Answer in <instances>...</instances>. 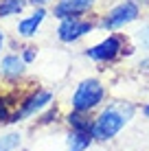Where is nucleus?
<instances>
[{"instance_id": "obj_7", "label": "nucleus", "mask_w": 149, "mask_h": 151, "mask_svg": "<svg viewBox=\"0 0 149 151\" xmlns=\"http://www.w3.org/2000/svg\"><path fill=\"white\" fill-rule=\"evenodd\" d=\"M94 0H61V2L55 7V15L57 18H73V15H79L83 11H88L92 7Z\"/></svg>"}, {"instance_id": "obj_4", "label": "nucleus", "mask_w": 149, "mask_h": 151, "mask_svg": "<svg viewBox=\"0 0 149 151\" xmlns=\"http://www.w3.org/2000/svg\"><path fill=\"white\" fill-rule=\"evenodd\" d=\"M90 29H92L90 22H81L75 15L73 18H64V22H61V27H59V40L61 42H75V40H79L81 35L90 33Z\"/></svg>"}, {"instance_id": "obj_3", "label": "nucleus", "mask_w": 149, "mask_h": 151, "mask_svg": "<svg viewBox=\"0 0 149 151\" xmlns=\"http://www.w3.org/2000/svg\"><path fill=\"white\" fill-rule=\"evenodd\" d=\"M136 18H138V7L127 0V2H121L119 7H114L107 13V18L101 22V27L103 29H119V27L132 22V20H136Z\"/></svg>"}, {"instance_id": "obj_8", "label": "nucleus", "mask_w": 149, "mask_h": 151, "mask_svg": "<svg viewBox=\"0 0 149 151\" xmlns=\"http://www.w3.org/2000/svg\"><path fill=\"white\" fill-rule=\"evenodd\" d=\"M44 9H37L31 18H27V20H22V22L18 24V33L20 35H24V37H31V35L37 31V27L42 24V20H44Z\"/></svg>"}, {"instance_id": "obj_14", "label": "nucleus", "mask_w": 149, "mask_h": 151, "mask_svg": "<svg viewBox=\"0 0 149 151\" xmlns=\"http://www.w3.org/2000/svg\"><path fill=\"white\" fill-rule=\"evenodd\" d=\"M0 121L11 123V114H9V103H7V99H0Z\"/></svg>"}, {"instance_id": "obj_12", "label": "nucleus", "mask_w": 149, "mask_h": 151, "mask_svg": "<svg viewBox=\"0 0 149 151\" xmlns=\"http://www.w3.org/2000/svg\"><path fill=\"white\" fill-rule=\"evenodd\" d=\"M22 9H24V0H2V4H0V18L15 15Z\"/></svg>"}, {"instance_id": "obj_17", "label": "nucleus", "mask_w": 149, "mask_h": 151, "mask_svg": "<svg viewBox=\"0 0 149 151\" xmlns=\"http://www.w3.org/2000/svg\"><path fill=\"white\" fill-rule=\"evenodd\" d=\"M2 42H4V37H2V33H0V48H2Z\"/></svg>"}, {"instance_id": "obj_13", "label": "nucleus", "mask_w": 149, "mask_h": 151, "mask_svg": "<svg viewBox=\"0 0 149 151\" xmlns=\"http://www.w3.org/2000/svg\"><path fill=\"white\" fill-rule=\"evenodd\" d=\"M20 145V134H9V136L0 138V151H13Z\"/></svg>"}, {"instance_id": "obj_1", "label": "nucleus", "mask_w": 149, "mask_h": 151, "mask_svg": "<svg viewBox=\"0 0 149 151\" xmlns=\"http://www.w3.org/2000/svg\"><path fill=\"white\" fill-rule=\"evenodd\" d=\"M132 112L125 114V107H110V110L101 112V116L94 121V127H92V136L96 140H110L112 136L121 132V127L127 123Z\"/></svg>"}, {"instance_id": "obj_18", "label": "nucleus", "mask_w": 149, "mask_h": 151, "mask_svg": "<svg viewBox=\"0 0 149 151\" xmlns=\"http://www.w3.org/2000/svg\"><path fill=\"white\" fill-rule=\"evenodd\" d=\"M145 114H147V116H149V105H147V107H145Z\"/></svg>"}, {"instance_id": "obj_2", "label": "nucleus", "mask_w": 149, "mask_h": 151, "mask_svg": "<svg viewBox=\"0 0 149 151\" xmlns=\"http://www.w3.org/2000/svg\"><path fill=\"white\" fill-rule=\"evenodd\" d=\"M101 99H103V86L96 79H86L79 83L73 96V107L77 112H90L101 103Z\"/></svg>"}, {"instance_id": "obj_5", "label": "nucleus", "mask_w": 149, "mask_h": 151, "mask_svg": "<svg viewBox=\"0 0 149 151\" xmlns=\"http://www.w3.org/2000/svg\"><path fill=\"white\" fill-rule=\"evenodd\" d=\"M50 99H53V94H50V92H35V94H31L27 101L22 103V107H20L15 114H11V123H18L20 118L31 116L33 112L42 110L46 103H50Z\"/></svg>"}, {"instance_id": "obj_16", "label": "nucleus", "mask_w": 149, "mask_h": 151, "mask_svg": "<svg viewBox=\"0 0 149 151\" xmlns=\"http://www.w3.org/2000/svg\"><path fill=\"white\" fill-rule=\"evenodd\" d=\"M33 4H44V2H48V0H31Z\"/></svg>"}, {"instance_id": "obj_10", "label": "nucleus", "mask_w": 149, "mask_h": 151, "mask_svg": "<svg viewBox=\"0 0 149 151\" xmlns=\"http://www.w3.org/2000/svg\"><path fill=\"white\" fill-rule=\"evenodd\" d=\"M22 70H24V61L20 59V57H15V55H9V57H4L2 61H0V72H2L4 77H20L22 75Z\"/></svg>"}, {"instance_id": "obj_15", "label": "nucleus", "mask_w": 149, "mask_h": 151, "mask_svg": "<svg viewBox=\"0 0 149 151\" xmlns=\"http://www.w3.org/2000/svg\"><path fill=\"white\" fill-rule=\"evenodd\" d=\"M33 57H35V50L33 48H27V53H24V61H33Z\"/></svg>"}, {"instance_id": "obj_6", "label": "nucleus", "mask_w": 149, "mask_h": 151, "mask_svg": "<svg viewBox=\"0 0 149 151\" xmlns=\"http://www.w3.org/2000/svg\"><path fill=\"white\" fill-rule=\"evenodd\" d=\"M119 50H121V40L112 35V37L103 40L101 44L88 48V57H92V59H96V61H105V59H114V57L119 55Z\"/></svg>"}, {"instance_id": "obj_9", "label": "nucleus", "mask_w": 149, "mask_h": 151, "mask_svg": "<svg viewBox=\"0 0 149 151\" xmlns=\"http://www.w3.org/2000/svg\"><path fill=\"white\" fill-rule=\"evenodd\" d=\"M92 134L90 132H79V129H73V134L68 136V151H86L92 142Z\"/></svg>"}, {"instance_id": "obj_11", "label": "nucleus", "mask_w": 149, "mask_h": 151, "mask_svg": "<svg viewBox=\"0 0 149 151\" xmlns=\"http://www.w3.org/2000/svg\"><path fill=\"white\" fill-rule=\"evenodd\" d=\"M68 123L73 129H79V132H90L92 134V127H94V123H90V118L86 116V112H73L68 116Z\"/></svg>"}]
</instances>
